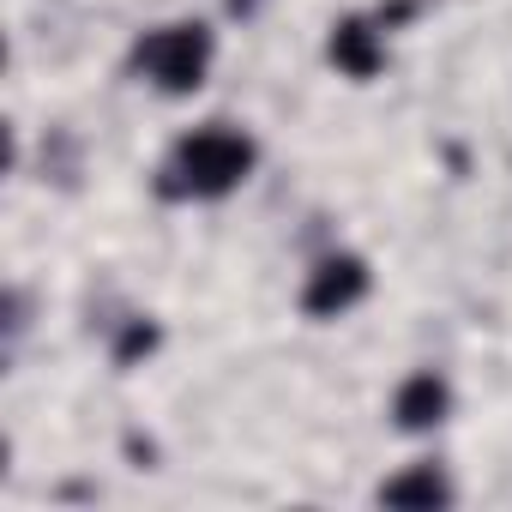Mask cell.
<instances>
[{"instance_id": "cell-1", "label": "cell", "mask_w": 512, "mask_h": 512, "mask_svg": "<svg viewBox=\"0 0 512 512\" xmlns=\"http://www.w3.org/2000/svg\"><path fill=\"white\" fill-rule=\"evenodd\" d=\"M253 163H260L253 133L211 121V127H193L169 145V157L157 169V193L163 199H229L253 175Z\"/></svg>"}, {"instance_id": "cell-2", "label": "cell", "mask_w": 512, "mask_h": 512, "mask_svg": "<svg viewBox=\"0 0 512 512\" xmlns=\"http://www.w3.org/2000/svg\"><path fill=\"white\" fill-rule=\"evenodd\" d=\"M211 61H217V37H211V25H199V19L157 25V31H145V37L133 43V73H139L151 91H163V97H193V91L205 85Z\"/></svg>"}, {"instance_id": "cell-3", "label": "cell", "mask_w": 512, "mask_h": 512, "mask_svg": "<svg viewBox=\"0 0 512 512\" xmlns=\"http://www.w3.org/2000/svg\"><path fill=\"white\" fill-rule=\"evenodd\" d=\"M368 290H374V272H368L362 253H326L302 278V314L308 320H344L356 302H368Z\"/></svg>"}, {"instance_id": "cell-4", "label": "cell", "mask_w": 512, "mask_h": 512, "mask_svg": "<svg viewBox=\"0 0 512 512\" xmlns=\"http://www.w3.org/2000/svg\"><path fill=\"white\" fill-rule=\"evenodd\" d=\"M326 61L344 79H356V85L380 79L386 73V25L380 19H362V13H344L332 25V37H326Z\"/></svg>"}, {"instance_id": "cell-5", "label": "cell", "mask_w": 512, "mask_h": 512, "mask_svg": "<svg viewBox=\"0 0 512 512\" xmlns=\"http://www.w3.org/2000/svg\"><path fill=\"white\" fill-rule=\"evenodd\" d=\"M452 416V380L440 368H416L392 392V428L398 434H434Z\"/></svg>"}, {"instance_id": "cell-6", "label": "cell", "mask_w": 512, "mask_h": 512, "mask_svg": "<svg viewBox=\"0 0 512 512\" xmlns=\"http://www.w3.org/2000/svg\"><path fill=\"white\" fill-rule=\"evenodd\" d=\"M452 500H458V488H452V476H446L440 464H410V470H398V476L380 482V506L434 512V506H452Z\"/></svg>"}, {"instance_id": "cell-7", "label": "cell", "mask_w": 512, "mask_h": 512, "mask_svg": "<svg viewBox=\"0 0 512 512\" xmlns=\"http://www.w3.org/2000/svg\"><path fill=\"white\" fill-rule=\"evenodd\" d=\"M157 344H163V332H157V320H127L109 356H115V368H133V362H139V356H151Z\"/></svg>"}, {"instance_id": "cell-8", "label": "cell", "mask_w": 512, "mask_h": 512, "mask_svg": "<svg viewBox=\"0 0 512 512\" xmlns=\"http://www.w3.org/2000/svg\"><path fill=\"white\" fill-rule=\"evenodd\" d=\"M223 7H229V19H253V13L266 7V0H223Z\"/></svg>"}]
</instances>
